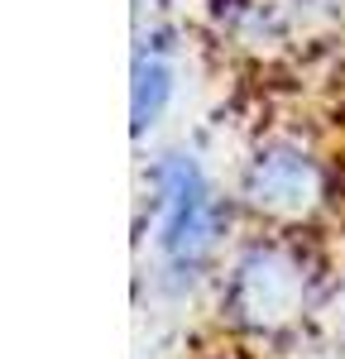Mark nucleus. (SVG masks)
Returning <instances> with one entry per match:
<instances>
[{
	"label": "nucleus",
	"mask_w": 345,
	"mask_h": 359,
	"mask_svg": "<svg viewBox=\"0 0 345 359\" xmlns=\"http://www.w3.org/2000/svg\"><path fill=\"white\" fill-rule=\"evenodd\" d=\"M158 187L168 201L163 216V249L172 254V264H197L206 245H211V211H206V187H201L197 163L187 158H168L158 168Z\"/></svg>",
	"instance_id": "obj_1"
},
{
	"label": "nucleus",
	"mask_w": 345,
	"mask_h": 359,
	"mask_svg": "<svg viewBox=\"0 0 345 359\" xmlns=\"http://www.w3.org/2000/svg\"><path fill=\"white\" fill-rule=\"evenodd\" d=\"M312 192V168L292 154H269L255 172V201L264 206H288V201H307Z\"/></svg>",
	"instance_id": "obj_2"
},
{
	"label": "nucleus",
	"mask_w": 345,
	"mask_h": 359,
	"mask_svg": "<svg viewBox=\"0 0 345 359\" xmlns=\"http://www.w3.org/2000/svg\"><path fill=\"white\" fill-rule=\"evenodd\" d=\"M168 67L158 62V57H144L140 67H135V130H144L158 106H163V96H168Z\"/></svg>",
	"instance_id": "obj_3"
}]
</instances>
